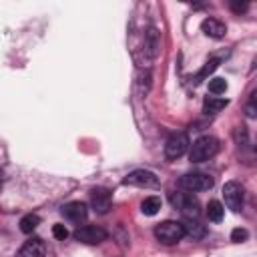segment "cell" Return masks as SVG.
I'll return each mask as SVG.
<instances>
[{
  "instance_id": "2",
  "label": "cell",
  "mask_w": 257,
  "mask_h": 257,
  "mask_svg": "<svg viewBox=\"0 0 257 257\" xmlns=\"http://www.w3.org/2000/svg\"><path fill=\"white\" fill-rule=\"evenodd\" d=\"M155 237L165 243V245H173V243H179L183 237H185V229H183V223L179 221H163L155 227Z\"/></svg>"
},
{
  "instance_id": "7",
  "label": "cell",
  "mask_w": 257,
  "mask_h": 257,
  "mask_svg": "<svg viewBox=\"0 0 257 257\" xmlns=\"http://www.w3.org/2000/svg\"><path fill=\"white\" fill-rule=\"evenodd\" d=\"M106 237H108V233L98 225H84L74 231V239H78L86 245H98V243L106 241Z\"/></svg>"
},
{
  "instance_id": "3",
  "label": "cell",
  "mask_w": 257,
  "mask_h": 257,
  "mask_svg": "<svg viewBox=\"0 0 257 257\" xmlns=\"http://www.w3.org/2000/svg\"><path fill=\"white\" fill-rule=\"evenodd\" d=\"M171 203L187 217V219H197L201 213V205L197 201V197H193V193H173L171 195Z\"/></svg>"
},
{
  "instance_id": "24",
  "label": "cell",
  "mask_w": 257,
  "mask_h": 257,
  "mask_svg": "<svg viewBox=\"0 0 257 257\" xmlns=\"http://www.w3.org/2000/svg\"><path fill=\"white\" fill-rule=\"evenodd\" d=\"M2 183H4V181H2V173H0V189H2Z\"/></svg>"
},
{
  "instance_id": "19",
  "label": "cell",
  "mask_w": 257,
  "mask_h": 257,
  "mask_svg": "<svg viewBox=\"0 0 257 257\" xmlns=\"http://www.w3.org/2000/svg\"><path fill=\"white\" fill-rule=\"evenodd\" d=\"M217 66H219V60H217V58H211V60H209V62H207V64H205V66L201 68V72L197 74L195 82H201V80H203V78H205L207 74H211V72H213V70H215Z\"/></svg>"
},
{
  "instance_id": "10",
  "label": "cell",
  "mask_w": 257,
  "mask_h": 257,
  "mask_svg": "<svg viewBox=\"0 0 257 257\" xmlns=\"http://www.w3.org/2000/svg\"><path fill=\"white\" fill-rule=\"evenodd\" d=\"M110 205H112V197H110V193H108L106 189L96 187V189L90 191V207H92L98 215L108 213Z\"/></svg>"
},
{
  "instance_id": "9",
  "label": "cell",
  "mask_w": 257,
  "mask_h": 257,
  "mask_svg": "<svg viewBox=\"0 0 257 257\" xmlns=\"http://www.w3.org/2000/svg\"><path fill=\"white\" fill-rule=\"evenodd\" d=\"M159 48H161L159 32H157V28L151 26V28L145 32V42H143V56H145V60H147V62L155 60L157 54H159Z\"/></svg>"
},
{
  "instance_id": "20",
  "label": "cell",
  "mask_w": 257,
  "mask_h": 257,
  "mask_svg": "<svg viewBox=\"0 0 257 257\" xmlns=\"http://www.w3.org/2000/svg\"><path fill=\"white\" fill-rule=\"evenodd\" d=\"M227 90V82H225V78H213V80H209V92H213V94H221V92H225Z\"/></svg>"
},
{
  "instance_id": "23",
  "label": "cell",
  "mask_w": 257,
  "mask_h": 257,
  "mask_svg": "<svg viewBox=\"0 0 257 257\" xmlns=\"http://www.w3.org/2000/svg\"><path fill=\"white\" fill-rule=\"evenodd\" d=\"M247 6H249L247 2H241V4H239V2H231V8H233L235 12H241V10H247Z\"/></svg>"
},
{
  "instance_id": "11",
  "label": "cell",
  "mask_w": 257,
  "mask_h": 257,
  "mask_svg": "<svg viewBox=\"0 0 257 257\" xmlns=\"http://www.w3.org/2000/svg\"><path fill=\"white\" fill-rule=\"evenodd\" d=\"M62 215L72 223H82L86 219L88 211H86V205L82 201H70L62 207Z\"/></svg>"
},
{
  "instance_id": "17",
  "label": "cell",
  "mask_w": 257,
  "mask_h": 257,
  "mask_svg": "<svg viewBox=\"0 0 257 257\" xmlns=\"http://www.w3.org/2000/svg\"><path fill=\"white\" fill-rule=\"evenodd\" d=\"M38 225H40V217L34 215V213H28V215H24L20 219V231L22 233H32Z\"/></svg>"
},
{
  "instance_id": "15",
  "label": "cell",
  "mask_w": 257,
  "mask_h": 257,
  "mask_svg": "<svg viewBox=\"0 0 257 257\" xmlns=\"http://www.w3.org/2000/svg\"><path fill=\"white\" fill-rule=\"evenodd\" d=\"M227 106V98H217V96H207L203 100V110L207 114H215Z\"/></svg>"
},
{
  "instance_id": "21",
  "label": "cell",
  "mask_w": 257,
  "mask_h": 257,
  "mask_svg": "<svg viewBox=\"0 0 257 257\" xmlns=\"http://www.w3.org/2000/svg\"><path fill=\"white\" fill-rule=\"evenodd\" d=\"M52 235H54L58 241H64V239L68 237V231H66V227H64V225H60V223H58V225H54V227H52Z\"/></svg>"
},
{
  "instance_id": "16",
  "label": "cell",
  "mask_w": 257,
  "mask_h": 257,
  "mask_svg": "<svg viewBox=\"0 0 257 257\" xmlns=\"http://www.w3.org/2000/svg\"><path fill=\"white\" fill-rule=\"evenodd\" d=\"M159 209H161V197H157V195H151V197H147V199L141 203V211H143V215L153 217V215L159 213Z\"/></svg>"
},
{
  "instance_id": "5",
  "label": "cell",
  "mask_w": 257,
  "mask_h": 257,
  "mask_svg": "<svg viewBox=\"0 0 257 257\" xmlns=\"http://www.w3.org/2000/svg\"><path fill=\"white\" fill-rule=\"evenodd\" d=\"M189 147H191V143H189L187 133H173L165 143V157L175 161V159L183 157L189 151Z\"/></svg>"
},
{
  "instance_id": "6",
  "label": "cell",
  "mask_w": 257,
  "mask_h": 257,
  "mask_svg": "<svg viewBox=\"0 0 257 257\" xmlns=\"http://www.w3.org/2000/svg\"><path fill=\"white\" fill-rule=\"evenodd\" d=\"M223 197H225V205L233 211V213H239L243 209V199H245V193H243V187L237 183V181H229L223 185Z\"/></svg>"
},
{
  "instance_id": "4",
  "label": "cell",
  "mask_w": 257,
  "mask_h": 257,
  "mask_svg": "<svg viewBox=\"0 0 257 257\" xmlns=\"http://www.w3.org/2000/svg\"><path fill=\"white\" fill-rule=\"evenodd\" d=\"M179 187L195 193V191H209L213 187V177L207 173H187L179 179Z\"/></svg>"
},
{
  "instance_id": "13",
  "label": "cell",
  "mask_w": 257,
  "mask_h": 257,
  "mask_svg": "<svg viewBox=\"0 0 257 257\" xmlns=\"http://www.w3.org/2000/svg\"><path fill=\"white\" fill-rule=\"evenodd\" d=\"M201 30L207 34V36H211V38H223L225 36V32H227V26L221 22V20H217V18H205L203 20V24H201Z\"/></svg>"
},
{
  "instance_id": "22",
  "label": "cell",
  "mask_w": 257,
  "mask_h": 257,
  "mask_svg": "<svg viewBox=\"0 0 257 257\" xmlns=\"http://www.w3.org/2000/svg\"><path fill=\"white\" fill-rule=\"evenodd\" d=\"M247 237H249V233L245 229H233V233H231V241H235V243H241Z\"/></svg>"
},
{
  "instance_id": "18",
  "label": "cell",
  "mask_w": 257,
  "mask_h": 257,
  "mask_svg": "<svg viewBox=\"0 0 257 257\" xmlns=\"http://www.w3.org/2000/svg\"><path fill=\"white\" fill-rule=\"evenodd\" d=\"M223 213H225V209H223V205H221L219 201H211V203L207 205V217H209L211 221L219 223V221L223 219Z\"/></svg>"
},
{
  "instance_id": "12",
  "label": "cell",
  "mask_w": 257,
  "mask_h": 257,
  "mask_svg": "<svg viewBox=\"0 0 257 257\" xmlns=\"http://www.w3.org/2000/svg\"><path fill=\"white\" fill-rule=\"evenodd\" d=\"M46 253V245L42 239L34 237L30 241H26L22 247H20V257H44Z\"/></svg>"
},
{
  "instance_id": "8",
  "label": "cell",
  "mask_w": 257,
  "mask_h": 257,
  "mask_svg": "<svg viewBox=\"0 0 257 257\" xmlns=\"http://www.w3.org/2000/svg\"><path fill=\"white\" fill-rule=\"evenodd\" d=\"M122 183H124V185H131V187H145V189H151V187H157V185H159V179H157V175L151 173V171L137 169V171L128 173Z\"/></svg>"
},
{
  "instance_id": "14",
  "label": "cell",
  "mask_w": 257,
  "mask_h": 257,
  "mask_svg": "<svg viewBox=\"0 0 257 257\" xmlns=\"http://www.w3.org/2000/svg\"><path fill=\"white\" fill-rule=\"evenodd\" d=\"M183 229H185V235H189V237H193V239H203L205 233H207L205 225H201L199 221H193V219H187V221L183 223Z\"/></svg>"
},
{
  "instance_id": "1",
  "label": "cell",
  "mask_w": 257,
  "mask_h": 257,
  "mask_svg": "<svg viewBox=\"0 0 257 257\" xmlns=\"http://www.w3.org/2000/svg\"><path fill=\"white\" fill-rule=\"evenodd\" d=\"M217 153H219V141L211 135H205V137H199L191 145L189 159H191V163H205V161L213 159Z\"/></svg>"
}]
</instances>
